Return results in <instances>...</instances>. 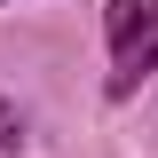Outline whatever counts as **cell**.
Instances as JSON below:
<instances>
[{
    "instance_id": "obj_1",
    "label": "cell",
    "mask_w": 158,
    "mask_h": 158,
    "mask_svg": "<svg viewBox=\"0 0 158 158\" xmlns=\"http://www.w3.org/2000/svg\"><path fill=\"white\" fill-rule=\"evenodd\" d=\"M103 24H111V95L127 103L158 71V0H111Z\"/></svg>"
}]
</instances>
